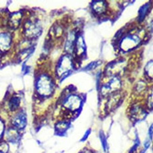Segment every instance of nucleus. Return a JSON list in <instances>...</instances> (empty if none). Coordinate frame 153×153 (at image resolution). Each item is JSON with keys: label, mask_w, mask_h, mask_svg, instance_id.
<instances>
[{"label": "nucleus", "mask_w": 153, "mask_h": 153, "mask_svg": "<svg viewBox=\"0 0 153 153\" xmlns=\"http://www.w3.org/2000/svg\"><path fill=\"white\" fill-rule=\"evenodd\" d=\"M120 99L118 97L117 98L116 95L114 96L107 102V109L110 111L113 109L117 105Z\"/></svg>", "instance_id": "0eeeda50"}, {"label": "nucleus", "mask_w": 153, "mask_h": 153, "mask_svg": "<svg viewBox=\"0 0 153 153\" xmlns=\"http://www.w3.org/2000/svg\"><path fill=\"white\" fill-rule=\"evenodd\" d=\"M90 130H88L86 132L85 134L84 135L83 137L82 138V140H81V141H85L87 139L88 137L89 136V134L90 133Z\"/></svg>", "instance_id": "9b49d317"}, {"label": "nucleus", "mask_w": 153, "mask_h": 153, "mask_svg": "<svg viewBox=\"0 0 153 153\" xmlns=\"http://www.w3.org/2000/svg\"><path fill=\"white\" fill-rule=\"evenodd\" d=\"M3 129V127L2 126V124H1L0 123V134H1L2 132V129Z\"/></svg>", "instance_id": "dca6fc26"}, {"label": "nucleus", "mask_w": 153, "mask_h": 153, "mask_svg": "<svg viewBox=\"0 0 153 153\" xmlns=\"http://www.w3.org/2000/svg\"><path fill=\"white\" fill-rule=\"evenodd\" d=\"M11 37L7 33L0 34V52H5L9 49L11 45Z\"/></svg>", "instance_id": "20e7f679"}, {"label": "nucleus", "mask_w": 153, "mask_h": 153, "mask_svg": "<svg viewBox=\"0 0 153 153\" xmlns=\"http://www.w3.org/2000/svg\"><path fill=\"white\" fill-rule=\"evenodd\" d=\"M0 153H1V152H0Z\"/></svg>", "instance_id": "f3484780"}, {"label": "nucleus", "mask_w": 153, "mask_h": 153, "mask_svg": "<svg viewBox=\"0 0 153 153\" xmlns=\"http://www.w3.org/2000/svg\"><path fill=\"white\" fill-rule=\"evenodd\" d=\"M147 8V7H143V8H142V10H145H145H146ZM142 13H143V14H142V16H143V15H145V13H144V11H142V13H141V14H142Z\"/></svg>", "instance_id": "2eb2a0df"}, {"label": "nucleus", "mask_w": 153, "mask_h": 153, "mask_svg": "<svg viewBox=\"0 0 153 153\" xmlns=\"http://www.w3.org/2000/svg\"><path fill=\"white\" fill-rule=\"evenodd\" d=\"M100 137L101 138V140H102V143L103 146L104 150L106 149V140H105V137L104 135L103 134L102 132H100Z\"/></svg>", "instance_id": "9d476101"}, {"label": "nucleus", "mask_w": 153, "mask_h": 153, "mask_svg": "<svg viewBox=\"0 0 153 153\" xmlns=\"http://www.w3.org/2000/svg\"><path fill=\"white\" fill-rule=\"evenodd\" d=\"M149 137L151 140L152 139V137H153V125H151L149 129Z\"/></svg>", "instance_id": "f8f14e48"}, {"label": "nucleus", "mask_w": 153, "mask_h": 153, "mask_svg": "<svg viewBox=\"0 0 153 153\" xmlns=\"http://www.w3.org/2000/svg\"><path fill=\"white\" fill-rule=\"evenodd\" d=\"M19 104V99L18 97H15L12 98L10 102L9 105L10 109L12 110H15Z\"/></svg>", "instance_id": "6e6552de"}, {"label": "nucleus", "mask_w": 153, "mask_h": 153, "mask_svg": "<svg viewBox=\"0 0 153 153\" xmlns=\"http://www.w3.org/2000/svg\"><path fill=\"white\" fill-rule=\"evenodd\" d=\"M68 128V123L65 122H61L56 125V130L59 132H63L67 130Z\"/></svg>", "instance_id": "1a4fd4ad"}, {"label": "nucleus", "mask_w": 153, "mask_h": 153, "mask_svg": "<svg viewBox=\"0 0 153 153\" xmlns=\"http://www.w3.org/2000/svg\"><path fill=\"white\" fill-rule=\"evenodd\" d=\"M25 33L29 38H36L42 33L41 26L35 21H29L26 23L25 26Z\"/></svg>", "instance_id": "f03ea898"}, {"label": "nucleus", "mask_w": 153, "mask_h": 153, "mask_svg": "<svg viewBox=\"0 0 153 153\" xmlns=\"http://www.w3.org/2000/svg\"><path fill=\"white\" fill-rule=\"evenodd\" d=\"M36 90L41 95L48 96L51 94L53 91V83L51 79L45 75L41 76L37 80Z\"/></svg>", "instance_id": "f257e3e1"}, {"label": "nucleus", "mask_w": 153, "mask_h": 153, "mask_svg": "<svg viewBox=\"0 0 153 153\" xmlns=\"http://www.w3.org/2000/svg\"><path fill=\"white\" fill-rule=\"evenodd\" d=\"M22 15L20 13H14L10 16L9 19L10 25L13 28L18 27L21 21Z\"/></svg>", "instance_id": "39448f33"}, {"label": "nucleus", "mask_w": 153, "mask_h": 153, "mask_svg": "<svg viewBox=\"0 0 153 153\" xmlns=\"http://www.w3.org/2000/svg\"><path fill=\"white\" fill-rule=\"evenodd\" d=\"M81 104V100L78 97L71 95L65 100L63 105L64 107L70 111H75L80 107Z\"/></svg>", "instance_id": "7ed1b4c3"}, {"label": "nucleus", "mask_w": 153, "mask_h": 153, "mask_svg": "<svg viewBox=\"0 0 153 153\" xmlns=\"http://www.w3.org/2000/svg\"><path fill=\"white\" fill-rule=\"evenodd\" d=\"M149 145H150V143H149V141H147L145 143V146L146 148H148L149 147Z\"/></svg>", "instance_id": "4468645a"}, {"label": "nucleus", "mask_w": 153, "mask_h": 153, "mask_svg": "<svg viewBox=\"0 0 153 153\" xmlns=\"http://www.w3.org/2000/svg\"><path fill=\"white\" fill-rule=\"evenodd\" d=\"M80 153H93L91 150H89V149H86L84 151H82Z\"/></svg>", "instance_id": "ddd939ff"}, {"label": "nucleus", "mask_w": 153, "mask_h": 153, "mask_svg": "<svg viewBox=\"0 0 153 153\" xmlns=\"http://www.w3.org/2000/svg\"><path fill=\"white\" fill-rule=\"evenodd\" d=\"M26 118L23 114H19L17 115L14 120V124L19 129H22L25 126Z\"/></svg>", "instance_id": "423d86ee"}]
</instances>
